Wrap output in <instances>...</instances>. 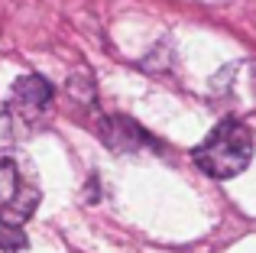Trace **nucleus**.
I'll list each match as a JSON object with an SVG mask.
<instances>
[{"mask_svg": "<svg viewBox=\"0 0 256 253\" xmlns=\"http://www.w3.org/2000/svg\"><path fill=\"white\" fill-rule=\"evenodd\" d=\"M100 140H104L114 152H133V150L150 146V133L140 130V126L133 120H126V117H104V120H100Z\"/></svg>", "mask_w": 256, "mask_h": 253, "instance_id": "5", "label": "nucleus"}, {"mask_svg": "<svg viewBox=\"0 0 256 253\" xmlns=\"http://www.w3.org/2000/svg\"><path fill=\"white\" fill-rule=\"evenodd\" d=\"M214 101L230 114H253L256 110V58H237L218 72L211 82Z\"/></svg>", "mask_w": 256, "mask_h": 253, "instance_id": "4", "label": "nucleus"}, {"mask_svg": "<svg viewBox=\"0 0 256 253\" xmlns=\"http://www.w3.org/2000/svg\"><path fill=\"white\" fill-rule=\"evenodd\" d=\"M192 156L198 169L208 172L211 178H234L253 159V133L240 120L227 117L201 140V146H194Z\"/></svg>", "mask_w": 256, "mask_h": 253, "instance_id": "1", "label": "nucleus"}, {"mask_svg": "<svg viewBox=\"0 0 256 253\" xmlns=\"http://www.w3.org/2000/svg\"><path fill=\"white\" fill-rule=\"evenodd\" d=\"M52 110V84L42 75H23L13 82V91L4 104L10 136H32L42 130Z\"/></svg>", "mask_w": 256, "mask_h": 253, "instance_id": "3", "label": "nucleus"}, {"mask_svg": "<svg viewBox=\"0 0 256 253\" xmlns=\"http://www.w3.org/2000/svg\"><path fill=\"white\" fill-rule=\"evenodd\" d=\"M39 208V182L23 152H0V221L4 228H20Z\"/></svg>", "mask_w": 256, "mask_h": 253, "instance_id": "2", "label": "nucleus"}]
</instances>
